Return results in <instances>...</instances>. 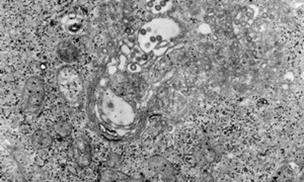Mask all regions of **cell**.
I'll return each mask as SVG.
<instances>
[{
	"mask_svg": "<svg viewBox=\"0 0 304 182\" xmlns=\"http://www.w3.org/2000/svg\"><path fill=\"white\" fill-rule=\"evenodd\" d=\"M44 85L43 82L36 77L30 78L23 91L22 107L27 115H33L39 112L44 101Z\"/></svg>",
	"mask_w": 304,
	"mask_h": 182,
	"instance_id": "1",
	"label": "cell"
},
{
	"mask_svg": "<svg viewBox=\"0 0 304 182\" xmlns=\"http://www.w3.org/2000/svg\"><path fill=\"white\" fill-rule=\"evenodd\" d=\"M32 145L35 149L38 150H45L51 147L53 143V139L51 135L44 130H38L34 132V134L31 137Z\"/></svg>",
	"mask_w": 304,
	"mask_h": 182,
	"instance_id": "2",
	"label": "cell"
},
{
	"mask_svg": "<svg viewBox=\"0 0 304 182\" xmlns=\"http://www.w3.org/2000/svg\"><path fill=\"white\" fill-rule=\"evenodd\" d=\"M58 53H59V56L62 58V60L67 61V62H71L77 57V51L74 48V46L69 43H66V42H64V43L62 42L59 45Z\"/></svg>",
	"mask_w": 304,
	"mask_h": 182,
	"instance_id": "3",
	"label": "cell"
},
{
	"mask_svg": "<svg viewBox=\"0 0 304 182\" xmlns=\"http://www.w3.org/2000/svg\"><path fill=\"white\" fill-rule=\"evenodd\" d=\"M54 130L55 132L60 135L61 137H67L70 135L71 133V128L70 126L64 122V121H59L56 123V125L54 126Z\"/></svg>",
	"mask_w": 304,
	"mask_h": 182,
	"instance_id": "4",
	"label": "cell"
}]
</instances>
